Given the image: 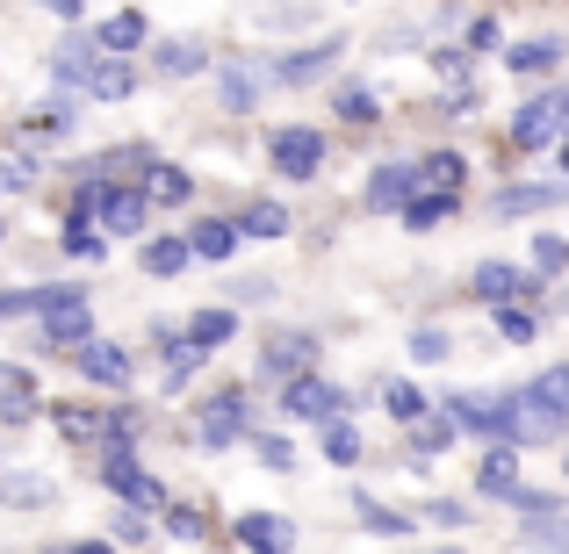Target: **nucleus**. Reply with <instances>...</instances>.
<instances>
[{"label": "nucleus", "instance_id": "f257e3e1", "mask_svg": "<svg viewBox=\"0 0 569 554\" xmlns=\"http://www.w3.org/2000/svg\"><path fill=\"white\" fill-rule=\"evenodd\" d=\"M562 403H548L541 389H505V440L512 446H548L562 440Z\"/></svg>", "mask_w": 569, "mask_h": 554}, {"label": "nucleus", "instance_id": "f03ea898", "mask_svg": "<svg viewBox=\"0 0 569 554\" xmlns=\"http://www.w3.org/2000/svg\"><path fill=\"white\" fill-rule=\"evenodd\" d=\"M556 138H569V87H548V94L519 101V115H512L519 152H541V144H556Z\"/></svg>", "mask_w": 569, "mask_h": 554}, {"label": "nucleus", "instance_id": "7ed1b4c3", "mask_svg": "<svg viewBox=\"0 0 569 554\" xmlns=\"http://www.w3.org/2000/svg\"><path fill=\"white\" fill-rule=\"evenodd\" d=\"M87 339H94V318H87V295H58V303L43 310V332H37V346H43V353H58V346H72V353H80Z\"/></svg>", "mask_w": 569, "mask_h": 554}, {"label": "nucleus", "instance_id": "20e7f679", "mask_svg": "<svg viewBox=\"0 0 569 554\" xmlns=\"http://www.w3.org/2000/svg\"><path fill=\"white\" fill-rule=\"evenodd\" d=\"M267 152H274V173H289V181H310V173L325 167V138L318 130H281Z\"/></svg>", "mask_w": 569, "mask_h": 554}, {"label": "nucleus", "instance_id": "39448f33", "mask_svg": "<svg viewBox=\"0 0 569 554\" xmlns=\"http://www.w3.org/2000/svg\"><path fill=\"white\" fill-rule=\"evenodd\" d=\"M569 194V181H519V188H498L490 194V216L512 223V216H533V209H556Z\"/></svg>", "mask_w": 569, "mask_h": 554}, {"label": "nucleus", "instance_id": "423d86ee", "mask_svg": "<svg viewBox=\"0 0 569 554\" xmlns=\"http://www.w3.org/2000/svg\"><path fill=\"white\" fill-rule=\"evenodd\" d=\"M339 403H347V396H339V389L332 382H318V374H289V389H281V411H289V417H339Z\"/></svg>", "mask_w": 569, "mask_h": 554}, {"label": "nucleus", "instance_id": "0eeeda50", "mask_svg": "<svg viewBox=\"0 0 569 554\" xmlns=\"http://www.w3.org/2000/svg\"><path fill=\"white\" fill-rule=\"evenodd\" d=\"M447 417H455V432L505 440V389H490V396H447Z\"/></svg>", "mask_w": 569, "mask_h": 554}, {"label": "nucleus", "instance_id": "6e6552de", "mask_svg": "<svg viewBox=\"0 0 569 554\" xmlns=\"http://www.w3.org/2000/svg\"><path fill=\"white\" fill-rule=\"evenodd\" d=\"M339 51H347L339 37L310 43V51H281V58H274V80H281V87H303V80H318V72H332V66H339Z\"/></svg>", "mask_w": 569, "mask_h": 554}, {"label": "nucleus", "instance_id": "1a4fd4ad", "mask_svg": "<svg viewBox=\"0 0 569 554\" xmlns=\"http://www.w3.org/2000/svg\"><path fill=\"white\" fill-rule=\"evenodd\" d=\"M238 432H246V396H238V389H217V396L202 403V446H231Z\"/></svg>", "mask_w": 569, "mask_h": 554}, {"label": "nucleus", "instance_id": "9d476101", "mask_svg": "<svg viewBox=\"0 0 569 554\" xmlns=\"http://www.w3.org/2000/svg\"><path fill=\"white\" fill-rule=\"evenodd\" d=\"M411 194H418V167H403V159H382L368 173V209H403Z\"/></svg>", "mask_w": 569, "mask_h": 554}, {"label": "nucleus", "instance_id": "9b49d317", "mask_svg": "<svg viewBox=\"0 0 569 554\" xmlns=\"http://www.w3.org/2000/svg\"><path fill=\"white\" fill-rule=\"evenodd\" d=\"M267 80H274V66L260 72V66H246V58H231V66L217 72V87H223V109H231V115H246L252 101H260V87H267Z\"/></svg>", "mask_w": 569, "mask_h": 554}, {"label": "nucleus", "instance_id": "f8f14e48", "mask_svg": "<svg viewBox=\"0 0 569 554\" xmlns=\"http://www.w3.org/2000/svg\"><path fill=\"white\" fill-rule=\"evenodd\" d=\"M101 483H109L116 497H138L144 469H138V454H130V432H109V454H101Z\"/></svg>", "mask_w": 569, "mask_h": 554}, {"label": "nucleus", "instance_id": "ddd939ff", "mask_svg": "<svg viewBox=\"0 0 569 554\" xmlns=\"http://www.w3.org/2000/svg\"><path fill=\"white\" fill-rule=\"evenodd\" d=\"M533 289H541V281L519 274V266H505V260L476 266V295H483V303H512V295H533Z\"/></svg>", "mask_w": 569, "mask_h": 554}, {"label": "nucleus", "instance_id": "4468645a", "mask_svg": "<svg viewBox=\"0 0 569 554\" xmlns=\"http://www.w3.org/2000/svg\"><path fill=\"white\" fill-rule=\"evenodd\" d=\"M94 58H101V37H66V43H58V58H51V80L58 87H87Z\"/></svg>", "mask_w": 569, "mask_h": 554}, {"label": "nucleus", "instance_id": "2eb2a0df", "mask_svg": "<svg viewBox=\"0 0 569 554\" xmlns=\"http://www.w3.org/2000/svg\"><path fill=\"white\" fill-rule=\"evenodd\" d=\"M101 223H109V238H138L144 231V194L109 181V194H101Z\"/></svg>", "mask_w": 569, "mask_h": 554}, {"label": "nucleus", "instance_id": "dca6fc26", "mask_svg": "<svg viewBox=\"0 0 569 554\" xmlns=\"http://www.w3.org/2000/svg\"><path fill=\"white\" fill-rule=\"evenodd\" d=\"M80 367H87V382H101V389H123L130 382V353L109 346V339H87V346H80Z\"/></svg>", "mask_w": 569, "mask_h": 554}, {"label": "nucleus", "instance_id": "f3484780", "mask_svg": "<svg viewBox=\"0 0 569 554\" xmlns=\"http://www.w3.org/2000/svg\"><path fill=\"white\" fill-rule=\"evenodd\" d=\"M310 353H318V346H310L303 332H281V339H267V346H260V367L274 374V382H289V374L310 367Z\"/></svg>", "mask_w": 569, "mask_h": 554}, {"label": "nucleus", "instance_id": "a211bd4d", "mask_svg": "<svg viewBox=\"0 0 569 554\" xmlns=\"http://www.w3.org/2000/svg\"><path fill=\"white\" fill-rule=\"evenodd\" d=\"M455 216V188H418L411 202H403V231H432V223Z\"/></svg>", "mask_w": 569, "mask_h": 554}, {"label": "nucleus", "instance_id": "6ab92c4d", "mask_svg": "<svg viewBox=\"0 0 569 554\" xmlns=\"http://www.w3.org/2000/svg\"><path fill=\"white\" fill-rule=\"evenodd\" d=\"M58 295H80V289H72V281H51V289H8V295H0V324H8V318H43Z\"/></svg>", "mask_w": 569, "mask_h": 554}, {"label": "nucleus", "instance_id": "aec40b11", "mask_svg": "<svg viewBox=\"0 0 569 554\" xmlns=\"http://www.w3.org/2000/svg\"><path fill=\"white\" fill-rule=\"evenodd\" d=\"M231 533L246 547H296V526H289V518H274V512H246Z\"/></svg>", "mask_w": 569, "mask_h": 554}, {"label": "nucleus", "instance_id": "412c9836", "mask_svg": "<svg viewBox=\"0 0 569 554\" xmlns=\"http://www.w3.org/2000/svg\"><path fill=\"white\" fill-rule=\"evenodd\" d=\"M130 87H138V72H130L123 58H94V72H87V94L94 101H123Z\"/></svg>", "mask_w": 569, "mask_h": 554}, {"label": "nucleus", "instance_id": "4be33fe9", "mask_svg": "<svg viewBox=\"0 0 569 554\" xmlns=\"http://www.w3.org/2000/svg\"><path fill=\"white\" fill-rule=\"evenodd\" d=\"M188 260H194V238H152L144 245V274H188Z\"/></svg>", "mask_w": 569, "mask_h": 554}, {"label": "nucleus", "instance_id": "5701e85b", "mask_svg": "<svg viewBox=\"0 0 569 554\" xmlns=\"http://www.w3.org/2000/svg\"><path fill=\"white\" fill-rule=\"evenodd\" d=\"M188 339L202 353H217L223 339H238V318H231V310H194V318H188Z\"/></svg>", "mask_w": 569, "mask_h": 554}, {"label": "nucleus", "instance_id": "b1692460", "mask_svg": "<svg viewBox=\"0 0 569 554\" xmlns=\"http://www.w3.org/2000/svg\"><path fill=\"white\" fill-rule=\"evenodd\" d=\"M519 490V454H512V440H498V454L483 461V497H512Z\"/></svg>", "mask_w": 569, "mask_h": 554}, {"label": "nucleus", "instance_id": "393cba45", "mask_svg": "<svg viewBox=\"0 0 569 554\" xmlns=\"http://www.w3.org/2000/svg\"><path fill=\"white\" fill-rule=\"evenodd\" d=\"M58 483L51 475H0V504H51Z\"/></svg>", "mask_w": 569, "mask_h": 554}, {"label": "nucleus", "instance_id": "a878e982", "mask_svg": "<svg viewBox=\"0 0 569 554\" xmlns=\"http://www.w3.org/2000/svg\"><path fill=\"white\" fill-rule=\"evenodd\" d=\"M152 66L167 72V80H188V72H202L209 58H202V43H159V51H152Z\"/></svg>", "mask_w": 569, "mask_h": 554}, {"label": "nucleus", "instance_id": "bb28decb", "mask_svg": "<svg viewBox=\"0 0 569 554\" xmlns=\"http://www.w3.org/2000/svg\"><path fill=\"white\" fill-rule=\"evenodd\" d=\"M238 252V223H194V260H231Z\"/></svg>", "mask_w": 569, "mask_h": 554}, {"label": "nucleus", "instance_id": "cd10ccee", "mask_svg": "<svg viewBox=\"0 0 569 554\" xmlns=\"http://www.w3.org/2000/svg\"><path fill=\"white\" fill-rule=\"evenodd\" d=\"M94 37H101V51H138L144 43V14H109Z\"/></svg>", "mask_w": 569, "mask_h": 554}, {"label": "nucleus", "instance_id": "c85d7f7f", "mask_svg": "<svg viewBox=\"0 0 569 554\" xmlns=\"http://www.w3.org/2000/svg\"><path fill=\"white\" fill-rule=\"evenodd\" d=\"M505 66H512V72H556L562 66V43H512Z\"/></svg>", "mask_w": 569, "mask_h": 554}, {"label": "nucleus", "instance_id": "c756f323", "mask_svg": "<svg viewBox=\"0 0 569 554\" xmlns=\"http://www.w3.org/2000/svg\"><path fill=\"white\" fill-rule=\"evenodd\" d=\"M353 512H361V526H368V533H382V541H403V533H411V518L389 512V504H376V497H361Z\"/></svg>", "mask_w": 569, "mask_h": 554}, {"label": "nucleus", "instance_id": "7c9ffc66", "mask_svg": "<svg viewBox=\"0 0 569 554\" xmlns=\"http://www.w3.org/2000/svg\"><path fill=\"white\" fill-rule=\"evenodd\" d=\"M325 454H332L339 469H353V461H361V432H353L347 417H325Z\"/></svg>", "mask_w": 569, "mask_h": 554}, {"label": "nucleus", "instance_id": "2f4dec72", "mask_svg": "<svg viewBox=\"0 0 569 554\" xmlns=\"http://www.w3.org/2000/svg\"><path fill=\"white\" fill-rule=\"evenodd\" d=\"M144 194H152V202H188L194 181H188L181 167H152V173H144Z\"/></svg>", "mask_w": 569, "mask_h": 554}, {"label": "nucleus", "instance_id": "473e14b6", "mask_svg": "<svg viewBox=\"0 0 569 554\" xmlns=\"http://www.w3.org/2000/svg\"><path fill=\"white\" fill-rule=\"evenodd\" d=\"M382 403H389V417H397V425H418V417H426V389H411V382H389Z\"/></svg>", "mask_w": 569, "mask_h": 554}, {"label": "nucleus", "instance_id": "72a5a7b5", "mask_svg": "<svg viewBox=\"0 0 569 554\" xmlns=\"http://www.w3.org/2000/svg\"><path fill=\"white\" fill-rule=\"evenodd\" d=\"M58 432H66V440H109V417H94V411H58Z\"/></svg>", "mask_w": 569, "mask_h": 554}, {"label": "nucleus", "instance_id": "f704fd0d", "mask_svg": "<svg viewBox=\"0 0 569 554\" xmlns=\"http://www.w3.org/2000/svg\"><path fill=\"white\" fill-rule=\"evenodd\" d=\"M562 266H569V238L541 231V238H533V274H562Z\"/></svg>", "mask_w": 569, "mask_h": 554}, {"label": "nucleus", "instance_id": "c9c22d12", "mask_svg": "<svg viewBox=\"0 0 569 554\" xmlns=\"http://www.w3.org/2000/svg\"><path fill=\"white\" fill-rule=\"evenodd\" d=\"M418 188H461V159L455 152H432L426 167H418Z\"/></svg>", "mask_w": 569, "mask_h": 554}, {"label": "nucleus", "instance_id": "e433bc0d", "mask_svg": "<svg viewBox=\"0 0 569 554\" xmlns=\"http://www.w3.org/2000/svg\"><path fill=\"white\" fill-rule=\"evenodd\" d=\"M527 547H569V518H556V512L527 518Z\"/></svg>", "mask_w": 569, "mask_h": 554}, {"label": "nucleus", "instance_id": "4c0bfd02", "mask_svg": "<svg viewBox=\"0 0 569 554\" xmlns=\"http://www.w3.org/2000/svg\"><path fill=\"white\" fill-rule=\"evenodd\" d=\"M246 231H252V238H281V231H289V209L252 202V209H246Z\"/></svg>", "mask_w": 569, "mask_h": 554}, {"label": "nucleus", "instance_id": "58836bf2", "mask_svg": "<svg viewBox=\"0 0 569 554\" xmlns=\"http://www.w3.org/2000/svg\"><path fill=\"white\" fill-rule=\"evenodd\" d=\"M533 332H541V324H533V310H512V303H498V339H512V346H527Z\"/></svg>", "mask_w": 569, "mask_h": 554}, {"label": "nucleus", "instance_id": "ea45409f", "mask_svg": "<svg viewBox=\"0 0 569 554\" xmlns=\"http://www.w3.org/2000/svg\"><path fill=\"white\" fill-rule=\"evenodd\" d=\"M339 115H347V123H376V94H368V87H347V94H339Z\"/></svg>", "mask_w": 569, "mask_h": 554}, {"label": "nucleus", "instance_id": "a19ab883", "mask_svg": "<svg viewBox=\"0 0 569 554\" xmlns=\"http://www.w3.org/2000/svg\"><path fill=\"white\" fill-rule=\"evenodd\" d=\"M505 504H512L519 518H541V512H562V504L548 497V490H527V483H519V490H512V497H505Z\"/></svg>", "mask_w": 569, "mask_h": 554}, {"label": "nucleus", "instance_id": "79ce46f5", "mask_svg": "<svg viewBox=\"0 0 569 554\" xmlns=\"http://www.w3.org/2000/svg\"><path fill=\"white\" fill-rule=\"evenodd\" d=\"M527 389H541L548 403H562V411H569V361H562V367H548V374H533Z\"/></svg>", "mask_w": 569, "mask_h": 554}, {"label": "nucleus", "instance_id": "37998d69", "mask_svg": "<svg viewBox=\"0 0 569 554\" xmlns=\"http://www.w3.org/2000/svg\"><path fill=\"white\" fill-rule=\"evenodd\" d=\"M167 533L173 541H202V518H194L188 504H167Z\"/></svg>", "mask_w": 569, "mask_h": 554}, {"label": "nucleus", "instance_id": "c03bdc74", "mask_svg": "<svg viewBox=\"0 0 569 554\" xmlns=\"http://www.w3.org/2000/svg\"><path fill=\"white\" fill-rule=\"evenodd\" d=\"M29 181H37V173H29V159H0V188H8V194H22Z\"/></svg>", "mask_w": 569, "mask_h": 554}, {"label": "nucleus", "instance_id": "a18cd8bd", "mask_svg": "<svg viewBox=\"0 0 569 554\" xmlns=\"http://www.w3.org/2000/svg\"><path fill=\"white\" fill-rule=\"evenodd\" d=\"M252 454H260V469H274V475H281V469H289V461H296V454H289V440H260V446H252Z\"/></svg>", "mask_w": 569, "mask_h": 554}, {"label": "nucleus", "instance_id": "49530a36", "mask_svg": "<svg viewBox=\"0 0 569 554\" xmlns=\"http://www.w3.org/2000/svg\"><path fill=\"white\" fill-rule=\"evenodd\" d=\"M411 353H418V361H447V332H432V324H426V332L411 339Z\"/></svg>", "mask_w": 569, "mask_h": 554}, {"label": "nucleus", "instance_id": "de8ad7c7", "mask_svg": "<svg viewBox=\"0 0 569 554\" xmlns=\"http://www.w3.org/2000/svg\"><path fill=\"white\" fill-rule=\"evenodd\" d=\"M66 252H80V260H101V238H94V231H80V223H72V231H66Z\"/></svg>", "mask_w": 569, "mask_h": 554}, {"label": "nucleus", "instance_id": "09e8293b", "mask_svg": "<svg viewBox=\"0 0 569 554\" xmlns=\"http://www.w3.org/2000/svg\"><path fill=\"white\" fill-rule=\"evenodd\" d=\"M447 432H455V417H447V425H426V432H418V454H440Z\"/></svg>", "mask_w": 569, "mask_h": 554}, {"label": "nucleus", "instance_id": "8fccbe9b", "mask_svg": "<svg viewBox=\"0 0 569 554\" xmlns=\"http://www.w3.org/2000/svg\"><path fill=\"white\" fill-rule=\"evenodd\" d=\"M37 130H72V109H66V101H51V109L37 115Z\"/></svg>", "mask_w": 569, "mask_h": 554}, {"label": "nucleus", "instance_id": "3c124183", "mask_svg": "<svg viewBox=\"0 0 569 554\" xmlns=\"http://www.w3.org/2000/svg\"><path fill=\"white\" fill-rule=\"evenodd\" d=\"M432 512V526H469V512H461V504H426Z\"/></svg>", "mask_w": 569, "mask_h": 554}, {"label": "nucleus", "instance_id": "603ef678", "mask_svg": "<svg viewBox=\"0 0 569 554\" xmlns=\"http://www.w3.org/2000/svg\"><path fill=\"white\" fill-rule=\"evenodd\" d=\"M231 295H238V303H267V295H274V281H238Z\"/></svg>", "mask_w": 569, "mask_h": 554}, {"label": "nucleus", "instance_id": "864d4df0", "mask_svg": "<svg viewBox=\"0 0 569 554\" xmlns=\"http://www.w3.org/2000/svg\"><path fill=\"white\" fill-rule=\"evenodd\" d=\"M116 541L138 547V541H144V518H130V512H123V518H116Z\"/></svg>", "mask_w": 569, "mask_h": 554}, {"label": "nucleus", "instance_id": "5fc2aeb1", "mask_svg": "<svg viewBox=\"0 0 569 554\" xmlns=\"http://www.w3.org/2000/svg\"><path fill=\"white\" fill-rule=\"evenodd\" d=\"M51 14H66V22H80V0H43Z\"/></svg>", "mask_w": 569, "mask_h": 554}, {"label": "nucleus", "instance_id": "6e6d98bb", "mask_svg": "<svg viewBox=\"0 0 569 554\" xmlns=\"http://www.w3.org/2000/svg\"><path fill=\"white\" fill-rule=\"evenodd\" d=\"M562 173H569V144H562Z\"/></svg>", "mask_w": 569, "mask_h": 554}, {"label": "nucleus", "instance_id": "4d7b16f0", "mask_svg": "<svg viewBox=\"0 0 569 554\" xmlns=\"http://www.w3.org/2000/svg\"><path fill=\"white\" fill-rule=\"evenodd\" d=\"M562 318H569V295H562Z\"/></svg>", "mask_w": 569, "mask_h": 554}, {"label": "nucleus", "instance_id": "13d9d810", "mask_svg": "<svg viewBox=\"0 0 569 554\" xmlns=\"http://www.w3.org/2000/svg\"><path fill=\"white\" fill-rule=\"evenodd\" d=\"M562 469H569V454H562Z\"/></svg>", "mask_w": 569, "mask_h": 554}]
</instances>
